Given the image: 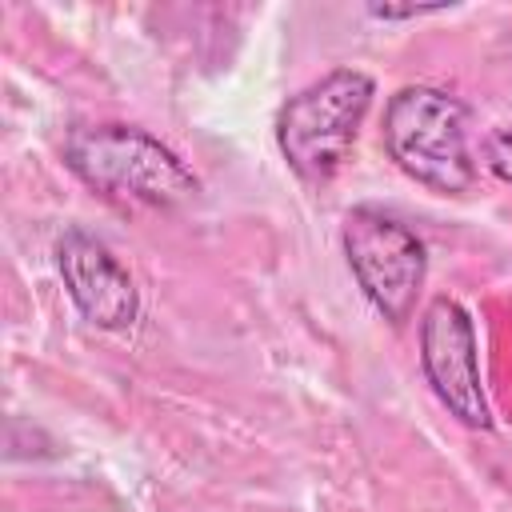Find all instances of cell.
<instances>
[{
	"instance_id": "cell-1",
	"label": "cell",
	"mask_w": 512,
	"mask_h": 512,
	"mask_svg": "<svg viewBox=\"0 0 512 512\" xmlns=\"http://www.w3.org/2000/svg\"><path fill=\"white\" fill-rule=\"evenodd\" d=\"M68 168L124 208H180L200 184L180 156L136 124H80L64 140Z\"/></svg>"
},
{
	"instance_id": "cell-2",
	"label": "cell",
	"mask_w": 512,
	"mask_h": 512,
	"mask_svg": "<svg viewBox=\"0 0 512 512\" xmlns=\"http://www.w3.org/2000/svg\"><path fill=\"white\" fill-rule=\"evenodd\" d=\"M372 104V76L360 68H332L276 112V144L304 184H328L348 160L356 132Z\"/></svg>"
},
{
	"instance_id": "cell-3",
	"label": "cell",
	"mask_w": 512,
	"mask_h": 512,
	"mask_svg": "<svg viewBox=\"0 0 512 512\" xmlns=\"http://www.w3.org/2000/svg\"><path fill=\"white\" fill-rule=\"evenodd\" d=\"M384 148L404 176L440 196H460L476 180L468 152V112L444 88H400L384 108Z\"/></svg>"
},
{
	"instance_id": "cell-4",
	"label": "cell",
	"mask_w": 512,
	"mask_h": 512,
	"mask_svg": "<svg viewBox=\"0 0 512 512\" xmlns=\"http://www.w3.org/2000/svg\"><path fill=\"white\" fill-rule=\"evenodd\" d=\"M340 240H344L348 268H352L356 284L364 288V296L372 300V308L388 324H404L416 308V296H420L424 272H428L420 236L408 224H400L396 216H388L384 208L356 204L344 216Z\"/></svg>"
},
{
	"instance_id": "cell-5",
	"label": "cell",
	"mask_w": 512,
	"mask_h": 512,
	"mask_svg": "<svg viewBox=\"0 0 512 512\" xmlns=\"http://www.w3.org/2000/svg\"><path fill=\"white\" fill-rule=\"evenodd\" d=\"M420 368H424L436 400L460 424H468V428L492 424L484 384H480L472 316L452 296H436L420 316Z\"/></svg>"
},
{
	"instance_id": "cell-6",
	"label": "cell",
	"mask_w": 512,
	"mask_h": 512,
	"mask_svg": "<svg viewBox=\"0 0 512 512\" xmlns=\"http://www.w3.org/2000/svg\"><path fill=\"white\" fill-rule=\"evenodd\" d=\"M56 268H60V280H64L72 304L80 308V316L88 324L120 332L140 316V292H136L128 268L92 232L68 228L56 240Z\"/></svg>"
},
{
	"instance_id": "cell-7",
	"label": "cell",
	"mask_w": 512,
	"mask_h": 512,
	"mask_svg": "<svg viewBox=\"0 0 512 512\" xmlns=\"http://www.w3.org/2000/svg\"><path fill=\"white\" fill-rule=\"evenodd\" d=\"M484 164L492 168V176H500L504 184H512V124L496 128L484 144Z\"/></svg>"
}]
</instances>
